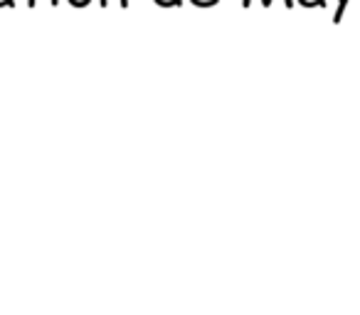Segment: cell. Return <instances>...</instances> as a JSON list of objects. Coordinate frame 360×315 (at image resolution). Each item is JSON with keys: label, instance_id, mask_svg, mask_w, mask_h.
Listing matches in <instances>:
<instances>
[{"label": "cell", "instance_id": "cell-1", "mask_svg": "<svg viewBox=\"0 0 360 315\" xmlns=\"http://www.w3.org/2000/svg\"><path fill=\"white\" fill-rule=\"evenodd\" d=\"M160 6H180V0H158Z\"/></svg>", "mask_w": 360, "mask_h": 315}, {"label": "cell", "instance_id": "cell-2", "mask_svg": "<svg viewBox=\"0 0 360 315\" xmlns=\"http://www.w3.org/2000/svg\"><path fill=\"white\" fill-rule=\"evenodd\" d=\"M86 3H89V0H72V6H86Z\"/></svg>", "mask_w": 360, "mask_h": 315}]
</instances>
